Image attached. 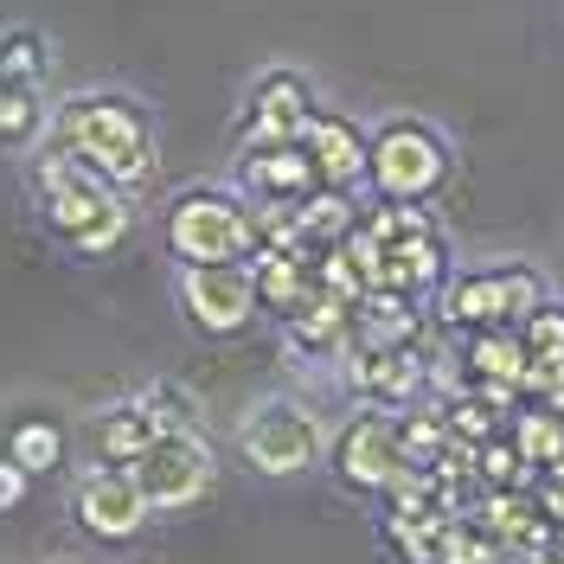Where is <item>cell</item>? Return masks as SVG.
I'll list each match as a JSON object with an SVG mask.
<instances>
[{
    "label": "cell",
    "mask_w": 564,
    "mask_h": 564,
    "mask_svg": "<svg viewBox=\"0 0 564 564\" xmlns=\"http://www.w3.org/2000/svg\"><path fill=\"white\" fill-rule=\"evenodd\" d=\"M161 231L174 263H250L263 250L257 206L231 180H180L161 206Z\"/></svg>",
    "instance_id": "cell-3"
},
{
    "label": "cell",
    "mask_w": 564,
    "mask_h": 564,
    "mask_svg": "<svg viewBox=\"0 0 564 564\" xmlns=\"http://www.w3.org/2000/svg\"><path fill=\"white\" fill-rule=\"evenodd\" d=\"M231 186L245 193L250 206H302V199L321 193V174L302 141H282V148H238Z\"/></svg>",
    "instance_id": "cell-13"
},
{
    "label": "cell",
    "mask_w": 564,
    "mask_h": 564,
    "mask_svg": "<svg viewBox=\"0 0 564 564\" xmlns=\"http://www.w3.org/2000/svg\"><path fill=\"white\" fill-rule=\"evenodd\" d=\"M302 148L315 161L321 186H334V193H359L366 174H372V122H359L347 109L321 104L308 116V129H302Z\"/></svg>",
    "instance_id": "cell-12"
},
{
    "label": "cell",
    "mask_w": 564,
    "mask_h": 564,
    "mask_svg": "<svg viewBox=\"0 0 564 564\" xmlns=\"http://www.w3.org/2000/svg\"><path fill=\"white\" fill-rule=\"evenodd\" d=\"M174 302L186 327L206 340H238L263 315L250 263H174Z\"/></svg>",
    "instance_id": "cell-8"
},
{
    "label": "cell",
    "mask_w": 564,
    "mask_h": 564,
    "mask_svg": "<svg viewBox=\"0 0 564 564\" xmlns=\"http://www.w3.org/2000/svg\"><path fill=\"white\" fill-rule=\"evenodd\" d=\"M129 468H135L154 520H174V513H193L212 494V481H218V449H212L206 430H167V436H161L154 449H141Z\"/></svg>",
    "instance_id": "cell-10"
},
{
    "label": "cell",
    "mask_w": 564,
    "mask_h": 564,
    "mask_svg": "<svg viewBox=\"0 0 564 564\" xmlns=\"http://www.w3.org/2000/svg\"><path fill=\"white\" fill-rule=\"evenodd\" d=\"M456 180V135L423 109L372 116V174L366 186L391 206H430Z\"/></svg>",
    "instance_id": "cell-5"
},
{
    "label": "cell",
    "mask_w": 564,
    "mask_h": 564,
    "mask_svg": "<svg viewBox=\"0 0 564 564\" xmlns=\"http://www.w3.org/2000/svg\"><path fill=\"white\" fill-rule=\"evenodd\" d=\"M141 398L154 404V417L167 423V430H206V411H199V398L180 386V379H154V386H141Z\"/></svg>",
    "instance_id": "cell-23"
},
{
    "label": "cell",
    "mask_w": 564,
    "mask_h": 564,
    "mask_svg": "<svg viewBox=\"0 0 564 564\" xmlns=\"http://www.w3.org/2000/svg\"><path fill=\"white\" fill-rule=\"evenodd\" d=\"M327 436H334V423L321 417L308 398L263 391L231 423V456L245 462L250 475H263V481H302V475H315L327 462Z\"/></svg>",
    "instance_id": "cell-4"
},
{
    "label": "cell",
    "mask_w": 564,
    "mask_h": 564,
    "mask_svg": "<svg viewBox=\"0 0 564 564\" xmlns=\"http://www.w3.org/2000/svg\"><path fill=\"white\" fill-rule=\"evenodd\" d=\"M58 77V45L33 20H0V84L13 90H52Z\"/></svg>",
    "instance_id": "cell-16"
},
{
    "label": "cell",
    "mask_w": 564,
    "mask_h": 564,
    "mask_svg": "<svg viewBox=\"0 0 564 564\" xmlns=\"http://www.w3.org/2000/svg\"><path fill=\"white\" fill-rule=\"evenodd\" d=\"M167 436V423L154 417V404L141 398V391H129V398H109V404H97L90 411V443H97V462H129L141 456V449H154Z\"/></svg>",
    "instance_id": "cell-15"
},
{
    "label": "cell",
    "mask_w": 564,
    "mask_h": 564,
    "mask_svg": "<svg viewBox=\"0 0 564 564\" xmlns=\"http://www.w3.org/2000/svg\"><path fill=\"white\" fill-rule=\"evenodd\" d=\"M379 250H386L379 257V289H404L411 302H423V295H436L449 282V245H443V225L436 218L386 238Z\"/></svg>",
    "instance_id": "cell-14"
},
{
    "label": "cell",
    "mask_w": 564,
    "mask_h": 564,
    "mask_svg": "<svg viewBox=\"0 0 564 564\" xmlns=\"http://www.w3.org/2000/svg\"><path fill=\"white\" fill-rule=\"evenodd\" d=\"M65 564H70V558H65Z\"/></svg>",
    "instance_id": "cell-29"
},
{
    "label": "cell",
    "mask_w": 564,
    "mask_h": 564,
    "mask_svg": "<svg viewBox=\"0 0 564 564\" xmlns=\"http://www.w3.org/2000/svg\"><path fill=\"white\" fill-rule=\"evenodd\" d=\"M552 302V276L539 263H488V270H462L443 282V321L449 327H520L527 315H539Z\"/></svg>",
    "instance_id": "cell-6"
},
{
    "label": "cell",
    "mask_w": 564,
    "mask_h": 564,
    "mask_svg": "<svg viewBox=\"0 0 564 564\" xmlns=\"http://www.w3.org/2000/svg\"><path fill=\"white\" fill-rule=\"evenodd\" d=\"M520 564H558V552L552 545H532V552H520Z\"/></svg>",
    "instance_id": "cell-27"
},
{
    "label": "cell",
    "mask_w": 564,
    "mask_h": 564,
    "mask_svg": "<svg viewBox=\"0 0 564 564\" xmlns=\"http://www.w3.org/2000/svg\"><path fill=\"white\" fill-rule=\"evenodd\" d=\"M507 436H513V449H520V462L532 475L564 462V411H552V404H520L513 423H507Z\"/></svg>",
    "instance_id": "cell-18"
},
{
    "label": "cell",
    "mask_w": 564,
    "mask_h": 564,
    "mask_svg": "<svg viewBox=\"0 0 564 564\" xmlns=\"http://www.w3.org/2000/svg\"><path fill=\"white\" fill-rule=\"evenodd\" d=\"M436 564H500V545H494V539L475 527L468 513H456V520H449V532H443V552H436Z\"/></svg>",
    "instance_id": "cell-22"
},
{
    "label": "cell",
    "mask_w": 564,
    "mask_h": 564,
    "mask_svg": "<svg viewBox=\"0 0 564 564\" xmlns=\"http://www.w3.org/2000/svg\"><path fill=\"white\" fill-rule=\"evenodd\" d=\"M26 494H33V475H26V468H20L13 456H0V513L26 507Z\"/></svg>",
    "instance_id": "cell-26"
},
{
    "label": "cell",
    "mask_w": 564,
    "mask_h": 564,
    "mask_svg": "<svg viewBox=\"0 0 564 564\" xmlns=\"http://www.w3.org/2000/svg\"><path fill=\"white\" fill-rule=\"evenodd\" d=\"M20 174H26V193H33L45 231L65 250H77V257H109L116 245L135 238V225H141L135 193H122V186H109L104 174H90L77 154L58 148V141L33 148V154L20 161Z\"/></svg>",
    "instance_id": "cell-2"
},
{
    "label": "cell",
    "mask_w": 564,
    "mask_h": 564,
    "mask_svg": "<svg viewBox=\"0 0 564 564\" xmlns=\"http://www.w3.org/2000/svg\"><path fill=\"white\" fill-rule=\"evenodd\" d=\"M7 456L20 462L33 481H45V475H58V468H65V430H58L52 417L13 423V436H7Z\"/></svg>",
    "instance_id": "cell-20"
},
{
    "label": "cell",
    "mask_w": 564,
    "mask_h": 564,
    "mask_svg": "<svg viewBox=\"0 0 564 564\" xmlns=\"http://www.w3.org/2000/svg\"><path fill=\"white\" fill-rule=\"evenodd\" d=\"M347 494H366V500H386L404 475H411V456H404V436H398V411H379V404H359L352 417L334 423L327 436V462H321Z\"/></svg>",
    "instance_id": "cell-7"
},
{
    "label": "cell",
    "mask_w": 564,
    "mask_h": 564,
    "mask_svg": "<svg viewBox=\"0 0 564 564\" xmlns=\"http://www.w3.org/2000/svg\"><path fill=\"white\" fill-rule=\"evenodd\" d=\"M321 109V84L302 65H263L238 90V148H282L302 141L308 116Z\"/></svg>",
    "instance_id": "cell-9"
},
{
    "label": "cell",
    "mask_w": 564,
    "mask_h": 564,
    "mask_svg": "<svg viewBox=\"0 0 564 564\" xmlns=\"http://www.w3.org/2000/svg\"><path fill=\"white\" fill-rule=\"evenodd\" d=\"M520 340H527L532 359H564V302H558V295H552L539 315L520 321Z\"/></svg>",
    "instance_id": "cell-24"
},
{
    "label": "cell",
    "mask_w": 564,
    "mask_h": 564,
    "mask_svg": "<svg viewBox=\"0 0 564 564\" xmlns=\"http://www.w3.org/2000/svg\"><path fill=\"white\" fill-rule=\"evenodd\" d=\"M468 366H475L481 386L520 391V379H527V340H520V327H481V334L468 340Z\"/></svg>",
    "instance_id": "cell-19"
},
{
    "label": "cell",
    "mask_w": 564,
    "mask_h": 564,
    "mask_svg": "<svg viewBox=\"0 0 564 564\" xmlns=\"http://www.w3.org/2000/svg\"><path fill=\"white\" fill-rule=\"evenodd\" d=\"M532 500H539V513L552 520V532H564V462L532 475Z\"/></svg>",
    "instance_id": "cell-25"
},
{
    "label": "cell",
    "mask_w": 564,
    "mask_h": 564,
    "mask_svg": "<svg viewBox=\"0 0 564 564\" xmlns=\"http://www.w3.org/2000/svg\"><path fill=\"white\" fill-rule=\"evenodd\" d=\"M70 520L90 532V539H104V545H129V539L148 532L154 507H148V494H141L135 468H122V462H90V468L70 475Z\"/></svg>",
    "instance_id": "cell-11"
},
{
    "label": "cell",
    "mask_w": 564,
    "mask_h": 564,
    "mask_svg": "<svg viewBox=\"0 0 564 564\" xmlns=\"http://www.w3.org/2000/svg\"><path fill=\"white\" fill-rule=\"evenodd\" d=\"M475 475H481V488H532V468L520 462L513 449V436H500V443H475Z\"/></svg>",
    "instance_id": "cell-21"
},
{
    "label": "cell",
    "mask_w": 564,
    "mask_h": 564,
    "mask_svg": "<svg viewBox=\"0 0 564 564\" xmlns=\"http://www.w3.org/2000/svg\"><path fill=\"white\" fill-rule=\"evenodd\" d=\"M552 552H558V564H564V532H552Z\"/></svg>",
    "instance_id": "cell-28"
},
{
    "label": "cell",
    "mask_w": 564,
    "mask_h": 564,
    "mask_svg": "<svg viewBox=\"0 0 564 564\" xmlns=\"http://www.w3.org/2000/svg\"><path fill=\"white\" fill-rule=\"evenodd\" d=\"M45 141H52V97H45V90H13V84H0V154L26 161Z\"/></svg>",
    "instance_id": "cell-17"
},
{
    "label": "cell",
    "mask_w": 564,
    "mask_h": 564,
    "mask_svg": "<svg viewBox=\"0 0 564 564\" xmlns=\"http://www.w3.org/2000/svg\"><path fill=\"white\" fill-rule=\"evenodd\" d=\"M52 141L122 193H148L161 180V116L148 104V90L122 77H90V84L58 90Z\"/></svg>",
    "instance_id": "cell-1"
}]
</instances>
